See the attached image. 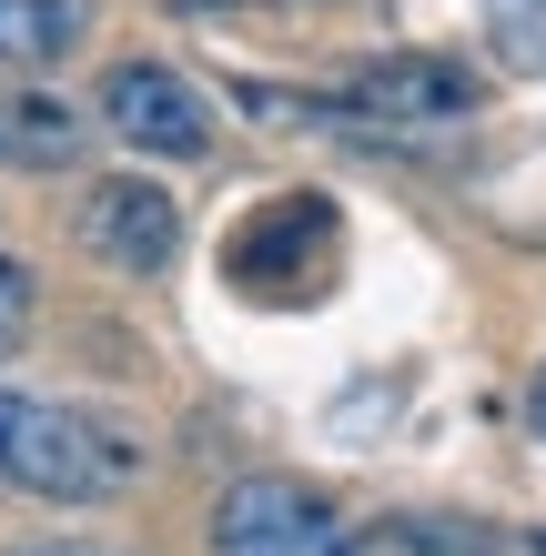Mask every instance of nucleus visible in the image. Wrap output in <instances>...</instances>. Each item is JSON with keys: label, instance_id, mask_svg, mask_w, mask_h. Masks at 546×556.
<instances>
[{"label": "nucleus", "instance_id": "nucleus-1", "mask_svg": "<svg viewBox=\"0 0 546 556\" xmlns=\"http://www.w3.org/2000/svg\"><path fill=\"white\" fill-rule=\"evenodd\" d=\"M142 476V455L112 435V425H91L51 395H11L0 384V485H21V496H51V506H102L122 485Z\"/></svg>", "mask_w": 546, "mask_h": 556}, {"label": "nucleus", "instance_id": "nucleus-6", "mask_svg": "<svg viewBox=\"0 0 546 556\" xmlns=\"http://www.w3.org/2000/svg\"><path fill=\"white\" fill-rule=\"evenodd\" d=\"M325 243H334V203H325V192H283L274 213L233 223L223 264H233V283H294V274H304Z\"/></svg>", "mask_w": 546, "mask_h": 556}, {"label": "nucleus", "instance_id": "nucleus-2", "mask_svg": "<svg viewBox=\"0 0 546 556\" xmlns=\"http://www.w3.org/2000/svg\"><path fill=\"white\" fill-rule=\"evenodd\" d=\"M213 556H365V536L294 476H243L213 496Z\"/></svg>", "mask_w": 546, "mask_h": 556}, {"label": "nucleus", "instance_id": "nucleus-11", "mask_svg": "<svg viewBox=\"0 0 546 556\" xmlns=\"http://www.w3.org/2000/svg\"><path fill=\"white\" fill-rule=\"evenodd\" d=\"M21 556H122V546H21Z\"/></svg>", "mask_w": 546, "mask_h": 556}, {"label": "nucleus", "instance_id": "nucleus-7", "mask_svg": "<svg viewBox=\"0 0 546 556\" xmlns=\"http://www.w3.org/2000/svg\"><path fill=\"white\" fill-rule=\"evenodd\" d=\"M81 142H91L81 112L41 102V91H0V162H11V173H72Z\"/></svg>", "mask_w": 546, "mask_h": 556}, {"label": "nucleus", "instance_id": "nucleus-10", "mask_svg": "<svg viewBox=\"0 0 546 556\" xmlns=\"http://www.w3.org/2000/svg\"><path fill=\"white\" fill-rule=\"evenodd\" d=\"M526 425H536V445H546V365H536V384H526Z\"/></svg>", "mask_w": 546, "mask_h": 556}, {"label": "nucleus", "instance_id": "nucleus-8", "mask_svg": "<svg viewBox=\"0 0 546 556\" xmlns=\"http://www.w3.org/2000/svg\"><path fill=\"white\" fill-rule=\"evenodd\" d=\"M81 30H91L81 0H0V72H21V81L61 72L81 51Z\"/></svg>", "mask_w": 546, "mask_h": 556}, {"label": "nucleus", "instance_id": "nucleus-5", "mask_svg": "<svg viewBox=\"0 0 546 556\" xmlns=\"http://www.w3.org/2000/svg\"><path fill=\"white\" fill-rule=\"evenodd\" d=\"M81 253H102L112 274H163L173 253H182V213H173V192L163 182H91L81 192Z\"/></svg>", "mask_w": 546, "mask_h": 556}, {"label": "nucleus", "instance_id": "nucleus-3", "mask_svg": "<svg viewBox=\"0 0 546 556\" xmlns=\"http://www.w3.org/2000/svg\"><path fill=\"white\" fill-rule=\"evenodd\" d=\"M91 112H102V132H122L152 162H203L213 152V102L173 72V61H112L102 91H91Z\"/></svg>", "mask_w": 546, "mask_h": 556}, {"label": "nucleus", "instance_id": "nucleus-9", "mask_svg": "<svg viewBox=\"0 0 546 556\" xmlns=\"http://www.w3.org/2000/svg\"><path fill=\"white\" fill-rule=\"evenodd\" d=\"M30 304H41V293H30V264H11V253H0V354L30 334Z\"/></svg>", "mask_w": 546, "mask_h": 556}, {"label": "nucleus", "instance_id": "nucleus-4", "mask_svg": "<svg viewBox=\"0 0 546 556\" xmlns=\"http://www.w3.org/2000/svg\"><path fill=\"white\" fill-rule=\"evenodd\" d=\"M334 112L365 122V132H445V122L475 112V72L435 61V51H395V61H365Z\"/></svg>", "mask_w": 546, "mask_h": 556}]
</instances>
